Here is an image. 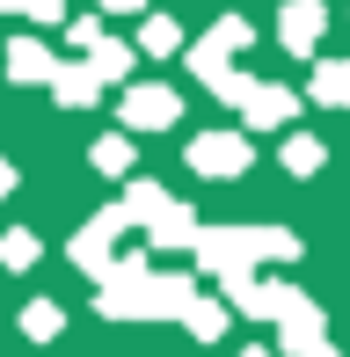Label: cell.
<instances>
[{"label":"cell","instance_id":"7a4b0ae2","mask_svg":"<svg viewBox=\"0 0 350 357\" xmlns=\"http://www.w3.org/2000/svg\"><path fill=\"white\" fill-rule=\"evenodd\" d=\"M248 37H256V29H248L241 15H219V22H212V37L190 52V66H197L204 80H219V73H227V52H248Z\"/></svg>","mask_w":350,"mask_h":357},{"label":"cell","instance_id":"8992f818","mask_svg":"<svg viewBox=\"0 0 350 357\" xmlns=\"http://www.w3.org/2000/svg\"><path fill=\"white\" fill-rule=\"evenodd\" d=\"M175 109H183V102H175L168 88H132V95H124V124H139V132L175 124Z\"/></svg>","mask_w":350,"mask_h":357},{"label":"cell","instance_id":"6da1fadb","mask_svg":"<svg viewBox=\"0 0 350 357\" xmlns=\"http://www.w3.org/2000/svg\"><path fill=\"white\" fill-rule=\"evenodd\" d=\"M197 248H204L212 270H227V284H241L256 255H299V241L292 234H270V226H248V234H197Z\"/></svg>","mask_w":350,"mask_h":357},{"label":"cell","instance_id":"e0dca14e","mask_svg":"<svg viewBox=\"0 0 350 357\" xmlns=\"http://www.w3.org/2000/svg\"><path fill=\"white\" fill-rule=\"evenodd\" d=\"M102 8H124V15H132V8H146V0H102Z\"/></svg>","mask_w":350,"mask_h":357},{"label":"cell","instance_id":"ba28073f","mask_svg":"<svg viewBox=\"0 0 350 357\" xmlns=\"http://www.w3.org/2000/svg\"><path fill=\"white\" fill-rule=\"evenodd\" d=\"M314 102H328V109H350V59H328V66L314 73Z\"/></svg>","mask_w":350,"mask_h":357},{"label":"cell","instance_id":"5b68a950","mask_svg":"<svg viewBox=\"0 0 350 357\" xmlns=\"http://www.w3.org/2000/svg\"><path fill=\"white\" fill-rule=\"evenodd\" d=\"M292 88H270V80H248V95H241V117L248 124H284V117H292Z\"/></svg>","mask_w":350,"mask_h":357},{"label":"cell","instance_id":"3957f363","mask_svg":"<svg viewBox=\"0 0 350 357\" xmlns=\"http://www.w3.org/2000/svg\"><path fill=\"white\" fill-rule=\"evenodd\" d=\"M321 29H328V8H321V0H292L284 22H277V37H284V52H314Z\"/></svg>","mask_w":350,"mask_h":357},{"label":"cell","instance_id":"7c38bea8","mask_svg":"<svg viewBox=\"0 0 350 357\" xmlns=\"http://www.w3.org/2000/svg\"><path fill=\"white\" fill-rule=\"evenodd\" d=\"M88 66L102 73V80H117L124 66H132V52H124V44H95V52H88Z\"/></svg>","mask_w":350,"mask_h":357},{"label":"cell","instance_id":"5bb4252c","mask_svg":"<svg viewBox=\"0 0 350 357\" xmlns=\"http://www.w3.org/2000/svg\"><path fill=\"white\" fill-rule=\"evenodd\" d=\"M95 168L124 175V168H132V146H124V139H102V146H95Z\"/></svg>","mask_w":350,"mask_h":357},{"label":"cell","instance_id":"9c48e42d","mask_svg":"<svg viewBox=\"0 0 350 357\" xmlns=\"http://www.w3.org/2000/svg\"><path fill=\"white\" fill-rule=\"evenodd\" d=\"M52 88L66 95L73 109H81V102H95V88H102V73H95V66H59V80H52Z\"/></svg>","mask_w":350,"mask_h":357},{"label":"cell","instance_id":"2e32d148","mask_svg":"<svg viewBox=\"0 0 350 357\" xmlns=\"http://www.w3.org/2000/svg\"><path fill=\"white\" fill-rule=\"evenodd\" d=\"M0 8H29V15H44V22H52V15H59V0H0Z\"/></svg>","mask_w":350,"mask_h":357},{"label":"cell","instance_id":"9a60e30c","mask_svg":"<svg viewBox=\"0 0 350 357\" xmlns=\"http://www.w3.org/2000/svg\"><path fill=\"white\" fill-rule=\"evenodd\" d=\"M22 328H29V335H37V343H44V335H52V328H59V306H44V299H37V306H29V314H22Z\"/></svg>","mask_w":350,"mask_h":357},{"label":"cell","instance_id":"8fae6325","mask_svg":"<svg viewBox=\"0 0 350 357\" xmlns=\"http://www.w3.org/2000/svg\"><path fill=\"white\" fill-rule=\"evenodd\" d=\"M284 168H292V175H314V168H321V139H284Z\"/></svg>","mask_w":350,"mask_h":357},{"label":"cell","instance_id":"30bf717a","mask_svg":"<svg viewBox=\"0 0 350 357\" xmlns=\"http://www.w3.org/2000/svg\"><path fill=\"white\" fill-rule=\"evenodd\" d=\"M175 44H183V29H175L168 15H153V22L139 29V52H153V59H175Z\"/></svg>","mask_w":350,"mask_h":357},{"label":"cell","instance_id":"4fadbf2b","mask_svg":"<svg viewBox=\"0 0 350 357\" xmlns=\"http://www.w3.org/2000/svg\"><path fill=\"white\" fill-rule=\"evenodd\" d=\"M0 263H8V270H29V263H37V241H29V234H8V241H0Z\"/></svg>","mask_w":350,"mask_h":357},{"label":"cell","instance_id":"277c9868","mask_svg":"<svg viewBox=\"0 0 350 357\" xmlns=\"http://www.w3.org/2000/svg\"><path fill=\"white\" fill-rule=\"evenodd\" d=\"M190 160H197L204 175H241V168H248V139L212 132V139H197V146H190Z\"/></svg>","mask_w":350,"mask_h":357},{"label":"cell","instance_id":"ac0fdd59","mask_svg":"<svg viewBox=\"0 0 350 357\" xmlns=\"http://www.w3.org/2000/svg\"><path fill=\"white\" fill-rule=\"evenodd\" d=\"M248 357H270V350H248Z\"/></svg>","mask_w":350,"mask_h":357},{"label":"cell","instance_id":"52a82bcc","mask_svg":"<svg viewBox=\"0 0 350 357\" xmlns=\"http://www.w3.org/2000/svg\"><path fill=\"white\" fill-rule=\"evenodd\" d=\"M8 73H15V80H59L52 52H44L37 37H15V44H8Z\"/></svg>","mask_w":350,"mask_h":357}]
</instances>
